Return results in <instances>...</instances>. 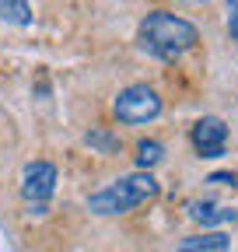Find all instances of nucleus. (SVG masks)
I'll list each match as a JSON object with an SVG mask.
<instances>
[{
    "label": "nucleus",
    "instance_id": "20e7f679",
    "mask_svg": "<svg viewBox=\"0 0 238 252\" xmlns=\"http://www.w3.org/2000/svg\"><path fill=\"white\" fill-rule=\"evenodd\" d=\"M56 189V165L49 161H28L21 172V196L28 203V214H46V200Z\"/></svg>",
    "mask_w": 238,
    "mask_h": 252
},
{
    "label": "nucleus",
    "instance_id": "0eeeda50",
    "mask_svg": "<svg viewBox=\"0 0 238 252\" xmlns=\"http://www.w3.org/2000/svg\"><path fill=\"white\" fill-rule=\"evenodd\" d=\"M231 249V235L224 231H203V235H189L175 245V252H228Z\"/></svg>",
    "mask_w": 238,
    "mask_h": 252
},
{
    "label": "nucleus",
    "instance_id": "423d86ee",
    "mask_svg": "<svg viewBox=\"0 0 238 252\" xmlns=\"http://www.w3.org/2000/svg\"><path fill=\"white\" fill-rule=\"evenodd\" d=\"M186 210H189V217L196 220V224H203V228H210V224H235V220H238V210L207 203V200H193Z\"/></svg>",
    "mask_w": 238,
    "mask_h": 252
},
{
    "label": "nucleus",
    "instance_id": "f03ea898",
    "mask_svg": "<svg viewBox=\"0 0 238 252\" xmlns=\"http://www.w3.org/2000/svg\"><path fill=\"white\" fill-rule=\"evenodd\" d=\"M151 200H158V179L151 172H133V175H123L112 186L98 189V193H91L88 210L102 214V217H116V214H130Z\"/></svg>",
    "mask_w": 238,
    "mask_h": 252
},
{
    "label": "nucleus",
    "instance_id": "f257e3e1",
    "mask_svg": "<svg viewBox=\"0 0 238 252\" xmlns=\"http://www.w3.org/2000/svg\"><path fill=\"white\" fill-rule=\"evenodd\" d=\"M137 42L147 56H158V60H175L189 53L196 42H200V32L193 21L178 18L172 11H151L140 28H137Z\"/></svg>",
    "mask_w": 238,
    "mask_h": 252
},
{
    "label": "nucleus",
    "instance_id": "9b49d317",
    "mask_svg": "<svg viewBox=\"0 0 238 252\" xmlns=\"http://www.w3.org/2000/svg\"><path fill=\"white\" fill-rule=\"evenodd\" d=\"M228 35L238 42V0H228Z\"/></svg>",
    "mask_w": 238,
    "mask_h": 252
},
{
    "label": "nucleus",
    "instance_id": "7ed1b4c3",
    "mask_svg": "<svg viewBox=\"0 0 238 252\" xmlns=\"http://www.w3.org/2000/svg\"><path fill=\"white\" fill-rule=\"evenodd\" d=\"M112 112L119 123H130V126H140V123H151L161 116V98L151 84H130L116 94L112 102Z\"/></svg>",
    "mask_w": 238,
    "mask_h": 252
},
{
    "label": "nucleus",
    "instance_id": "9d476101",
    "mask_svg": "<svg viewBox=\"0 0 238 252\" xmlns=\"http://www.w3.org/2000/svg\"><path fill=\"white\" fill-rule=\"evenodd\" d=\"M161 158H165V147H161L158 140H140V144H137V168H140V172L154 168Z\"/></svg>",
    "mask_w": 238,
    "mask_h": 252
},
{
    "label": "nucleus",
    "instance_id": "39448f33",
    "mask_svg": "<svg viewBox=\"0 0 238 252\" xmlns=\"http://www.w3.org/2000/svg\"><path fill=\"white\" fill-rule=\"evenodd\" d=\"M189 140H193L200 158H221L224 147H228V126L217 116H203V119H196Z\"/></svg>",
    "mask_w": 238,
    "mask_h": 252
},
{
    "label": "nucleus",
    "instance_id": "ddd939ff",
    "mask_svg": "<svg viewBox=\"0 0 238 252\" xmlns=\"http://www.w3.org/2000/svg\"><path fill=\"white\" fill-rule=\"evenodd\" d=\"M182 4H210V0H182Z\"/></svg>",
    "mask_w": 238,
    "mask_h": 252
},
{
    "label": "nucleus",
    "instance_id": "f8f14e48",
    "mask_svg": "<svg viewBox=\"0 0 238 252\" xmlns=\"http://www.w3.org/2000/svg\"><path fill=\"white\" fill-rule=\"evenodd\" d=\"M207 182H214V186H235V175L231 172H217V175H210Z\"/></svg>",
    "mask_w": 238,
    "mask_h": 252
},
{
    "label": "nucleus",
    "instance_id": "6e6552de",
    "mask_svg": "<svg viewBox=\"0 0 238 252\" xmlns=\"http://www.w3.org/2000/svg\"><path fill=\"white\" fill-rule=\"evenodd\" d=\"M0 21L7 25H32V7H28V0H0Z\"/></svg>",
    "mask_w": 238,
    "mask_h": 252
},
{
    "label": "nucleus",
    "instance_id": "1a4fd4ad",
    "mask_svg": "<svg viewBox=\"0 0 238 252\" xmlns=\"http://www.w3.org/2000/svg\"><path fill=\"white\" fill-rule=\"evenodd\" d=\"M84 144L91 147L95 154H119V137H112L105 126H95V130L84 133Z\"/></svg>",
    "mask_w": 238,
    "mask_h": 252
}]
</instances>
